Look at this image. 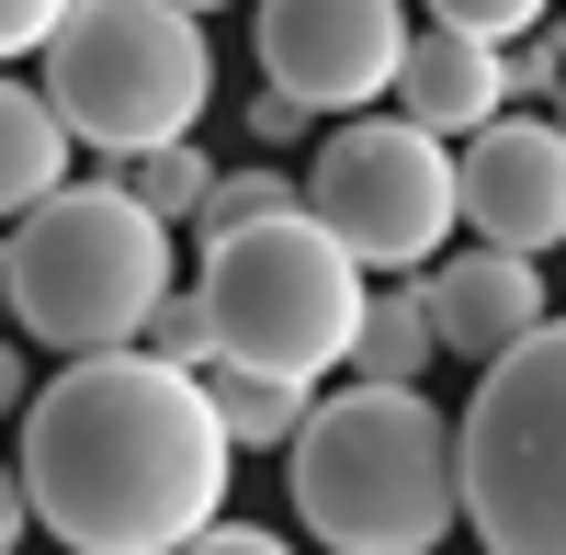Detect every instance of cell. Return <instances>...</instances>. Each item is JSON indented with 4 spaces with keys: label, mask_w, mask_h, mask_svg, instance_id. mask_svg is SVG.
Instances as JSON below:
<instances>
[{
    "label": "cell",
    "mask_w": 566,
    "mask_h": 555,
    "mask_svg": "<svg viewBox=\"0 0 566 555\" xmlns=\"http://www.w3.org/2000/svg\"><path fill=\"white\" fill-rule=\"evenodd\" d=\"M227 431L205 408V375L148 352H69L57 386L23 397L12 477L34 522L69 555H170L227 511Z\"/></svg>",
    "instance_id": "6da1fadb"
},
{
    "label": "cell",
    "mask_w": 566,
    "mask_h": 555,
    "mask_svg": "<svg viewBox=\"0 0 566 555\" xmlns=\"http://www.w3.org/2000/svg\"><path fill=\"white\" fill-rule=\"evenodd\" d=\"M295 522L328 555H431L464 522L453 420L419 386H340L295 420Z\"/></svg>",
    "instance_id": "7a4b0ae2"
},
{
    "label": "cell",
    "mask_w": 566,
    "mask_h": 555,
    "mask_svg": "<svg viewBox=\"0 0 566 555\" xmlns=\"http://www.w3.org/2000/svg\"><path fill=\"white\" fill-rule=\"evenodd\" d=\"M0 295L12 329L45 352H125L170 295V227L125 193V181H57L45 205L12 216L0 239Z\"/></svg>",
    "instance_id": "3957f363"
},
{
    "label": "cell",
    "mask_w": 566,
    "mask_h": 555,
    "mask_svg": "<svg viewBox=\"0 0 566 555\" xmlns=\"http://www.w3.org/2000/svg\"><path fill=\"white\" fill-rule=\"evenodd\" d=\"M34 57H45V103H57L69 148H103V159L170 148L216 103V45L181 0H69Z\"/></svg>",
    "instance_id": "277c9868"
},
{
    "label": "cell",
    "mask_w": 566,
    "mask_h": 555,
    "mask_svg": "<svg viewBox=\"0 0 566 555\" xmlns=\"http://www.w3.org/2000/svg\"><path fill=\"white\" fill-rule=\"evenodd\" d=\"M205 329H216V363H250V375H340L352 352V317H363V261L328 239V227L306 205H283L261 227H239V239L205 250Z\"/></svg>",
    "instance_id": "5b68a950"
},
{
    "label": "cell",
    "mask_w": 566,
    "mask_h": 555,
    "mask_svg": "<svg viewBox=\"0 0 566 555\" xmlns=\"http://www.w3.org/2000/svg\"><path fill=\"white\" fill-rule=\"evenodd\" d=\"M476 408L453 420V488L488 555H566V317L476 363Z\"/></svg>",
    "instance_id": "8992f818"
},
{
    "label": "cell",
    "mask_w": 566,
    "mask_h": 555,
    "mask_svg": "<svg viewBox=\"0 0 566 555\" xmlns=\"http://www.w3.org/2000/svg\"><path fill=\"white\" fill-rule=\"evenodd\" d=\"M306 216L340 239L363 272H419L453 239V148L408 114H352L328 148L306 159Z\"/></svg>",
    "instance_id": "52a82bcc"
},
{
    "label": "cell",
    "mask_w": 566,
    "mask_h": 555,
    "mask_svg": "<svg viewBox=\"0 0 566 555\" xmlns=\"http://www.w3.org/2000/svg\"><path fill=\"white\" fill-rule=\"evenodd\" d=\"M408 0H261V80L306 114H363L397 80Z\"/></svg>",
    "instance_id": "ba28073f"
},
{
    "label": "cell",
    "mask_w": 566,
    "mask_h": 555,
    "mask_svg": "<svg viewBox=\"0 0 566 555\" xmlns=\"http://www.w3.org/2000/svg\"><path fill=\"white\" fill-rule=\"evenodd\" d=\"M453 227H476L488 250L544 261L566 239V136L555 114H488L453 159Z\"/></svg>",
    "instance_id": "9c48e42d"
},
{
    "label": "cell",
    "mask_w": 566,
    "mask_h": 555,
    "mask_svg": "<svg viewBox=\"0 0 566 555\" xmlns=\"http://www.w3.org/2000/svg\"><path fill=\"white\" fill-rule=\"evenodd\" d=\"M419 295H431V341L464 352V363H499L522 329L555 317V306H544V272H533L522 250H464V261H442Z\"/></svg>",
    "instance_id": "30bf717a"
},
{
    "label": "cell",
    "mask_w": 566,
    "mask_h": 555,
    "mask_svg": "<svg viewBox=\"0 0 566 555\" xmlns=\"http://www.w3.org/2000/svg\"><path fill=\"white\" fill-rule=\"evenodd\" d=\"M397 114L408 125H431V136H476L488 114H510V80H499V45L476 34H453V23H408L397 45Z\"/></svg>",
    "instance_id": "8fae6325"
},
{
    "label": "cell",
    "mask_w": 566,
    "mask_h": 555,
    "mask_svg": "<svg viewBox=\"0 0 566 555\" xmlns=\"http://www.w3.org/2000/svg\"><path fill=\"white\" fill-rule=\"evenodd\" d=\"M431 295L419 284H386V295H363V317H352V386H419L431 375Z\"/></svg>",
    "instance_id": "7c38bea8"
},
{
    "label": "cell",
    "mask_w": 566,
    "mask_h": 555,
    "mask_svg": "<svg viewBox=\"0 0 566 555\" xmlns=\"http://www.w3.org/2000/svg\"><path fill=\"white\" fill-rule=\"evenodd\" d=\"M57 181H69V125H57V103L23 91V80H0V216L45 205Z\"/></svg>",
    "instance_id": "4fadbf2b"
},
{
    "label": "cell",
    "mask_w": 566,
    "mask_h": 555,
    "mask_svg": "<svg viewBox=\"0 0 566 555\" xmlns=\"http://www.w3.org/2000/svg\"><path fill=\"white\" fill-rule=\"evenodd\" d=\"M205 408H216L227 453H272V442H295L306 386L295 375H250V363H205Z\"/></svg>",
    "instance_id": "5bb4252c"
},
{
    "label": "cell",
    "mask_w": 566,
    "mask_h": 555,
    "mask_svg": "<svg viewBox=\"0 0 566 555\" xmlns=\"http://www.w3.org/2000/svg\"><path fill=\"white\" fill-rule=\"evenodd\" d=\"M103 181H125V193H136V205H148L159 227H181V216H193V205H205V181H216V159L193 148V136H170V148H136V159H114Z\"/></svg>",
    "instance_id": "9a60e30c"
},
{
    "label": "cell",
    "mask_w": 566,
    "mask_h": 555,
    "mask_svg": "<svg viewBox=\"0 0 566 555\" xmlns=\"http://www.w3.org/2000/svg\"><path fill=\"white\" fill-rule=\"evenodd\" d=\"M283 205H306V193H295L283 170H261V159H250V170H216V181H205V205L181 216V227L216 250V239H239V227H261V216H283Z\"/></svg>",
    "instance_id": "2e32d148"
},
{
    "label": "cell",
    "mask_w": 566,
    "mask_h": 555,
    "mask_svg": "<svg viewBox=\"0 0 566 555\" xmlns=\"http://www.w3.org/2000/svg\"><path fill=\"white\" fill-rule=\"evenodd\" d=\"M136 352H148V363H181V375H205V363H216V329H205V295H159L148 306V329H136Z\"/></svg>",
    "instance_id": "e0dca14e"
},
{
    "label": "cell",
    "mask_w": 566,
    "mask_h": 555,
    "mask_svg": "<svg viewBox=\"0 0 566 555\" xmlns=\"http://www.w3.org/2000/svg\"><path fill=\"white\" fill-rule=\"evenodd\" d=\"M499 80L522 91V103H555V80H566V34H555V23L510 34V45H499Z\"/></svg>",
    "instance_id": "ac0fdd59"
},
{
    "label": "cell",
    "mask_w": 566,
    "mask_h": 555,
    "mask_svg": "<svg viewBox=\"0 0 566 555\" xmlns=\"http://www.w3.org/2000/svg\"><path fill=\"white\" fill-rule=\"evenodd\" d=\"M544 12H555V0H431V23L476 34V45H510V34H533Z\"/></svg>",
    "instance_id": "d6986e66"
},
{
    "label": "cell",
    "mask_w": 566,
    "mask_h": 555,
    "mask_svg": "<svg viewBox=\"0 0 566 555\" xmlns=\"http://www.w3.org/2000/svg\"><path fill=\"white\" fill-rule=\"evenodd\" d=\"M306 125H317V114L295 103V91H272V80L250 91V136H261V148H295V136H306Z\"/></svg>",
    "instance_id": "ffe728a7"
},
{
    "label": "cell",
    "mask_w": 566,
    "mask_h": 555,
    "mask_svg": "<svg viewBox=\"0 0 566 555\" xmlns=\"http://www.w3.org/2000/svg\"><path fill=\"white\" fill-rule=\"evenodd\" d=\"M57 12L69 0H0V57H34V45L57 34Z\"/></svg>",
    "instance_id": "44dd1931"
},
{
    "label": "cell",
    "mask_w": 566,
    "mask_h": 555,
    "mask_svg": "<svg viewBox=\"0 0 566 555\" xmlns=\"http://www.w3.org/2000/svg\"><path fill=\"white\" fill-rule=\"evenodd\" d=\"M170 555H295V544H283V533H250V522H227V511H216L193 544H170Z\"/></svg>",
    "instance_id": "7402d4cb"
},
{
    "label": "cell",
    "mask_w": 566,
    "mask_h": 555,
    "mask_svg": "<svg viewBox=\"0 0 566 555\" xmlns=\"http://www.w3.org/2000/svg\"><path fill=\"white\" fill-rule=\"evenodd\" d=\"M23 533H34V499H23V477H12V465H0V555H12Z\"/></svg>",
    "instance_id": "603a6c76"
},
{
    "label": "cell",
    "mask_w": 566,
    "mask_h": 555,
    "mask_svg": "<svg viewBox=\"0 0 566 555\" xmlns=\"http://www.w3.org/2000/svg\"><path fill=\"white\" fill-rule=\"evenodd\" d=\"M23 397H34V375H23V352H12V341H0V420H12V408H23Z\"/></svg>",
    "instance_id": "cb8c5ba5"
},
{
    "label": "cell",
    "mask_w": 566,
    "mask_h": 555,
    "mask_svg": "<svg viewBox=\"0 0 566 555\" xmlns=\"http://www.w3.org/2000/svg\"><path fill=\"white\" fill-rule=\"evenodd\" d=\"M555 136H566V80H555Z\"/></svg>",
    "instance_id": "d4e9b609"
},
{
    "label": "cell",
    "mask_w": 566,
    "mask_h": 555,
    "mask_svg": "<svg viewBox=\"0 0 566 555\" xmlns=\"http://www.w3.org/2000/svg\"><path fill=\"white\" fill-rule=\"evenodd\" d=\"M181 12H227V0H181Z\"/></svg>",
    "instance_id": "484cf974"
},
{
    "label": "cell",
    "mask_w": 566,
    "mask_h": 555,
    "mask_svg": "<svg viewBox=\"0 0 566 555\" xmlns=\"http://www.w3.org/2000/svg\"><path fill=\"white\" fill-rule=\"evenodd\" d=\"M0 329H12V295H0Z\"/></svg>",
    "instance_id": "4316f807"
},
{
    "label": "cell",
    "mask_w": 566,
    "mask_h": 555,
    "mask_svg": "<svg viewBox=\"0 0 566 555\" xmlns=\"http://www.w3.org/2000/svg\"><path fill=\"white\" fill-rule=\"evenodd\" d=\"M555 34H566V23H555Z\"/></svg>",
    "instance_id": "83f0119b"
}]
</instances>
